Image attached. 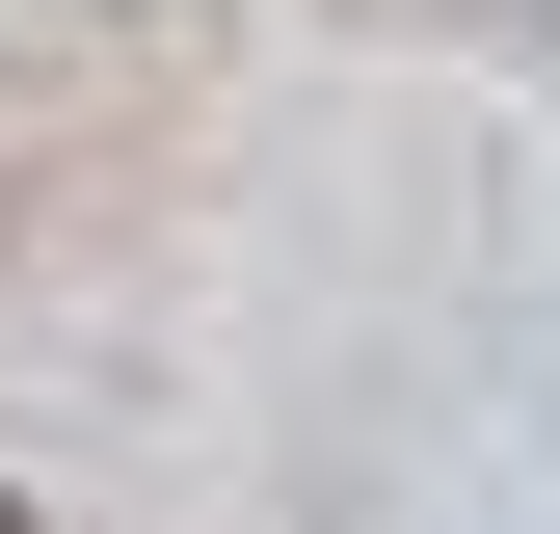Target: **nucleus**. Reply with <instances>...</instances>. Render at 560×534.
Wrapping results in <instances>:
<instances>
[]
</instances>
